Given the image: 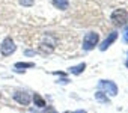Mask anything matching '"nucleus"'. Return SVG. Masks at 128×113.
Returning <instances> with one entry per match:
<instances>
[{
  "label": "nucleus",
  "instance_id": "f03ea898",
  "mask_svg": "<svg viewBox=\"0 0 128 113\" xmlns=\"http://www.w3.org/2000/svg\"><path fill=\"white\" fill-rule=\"evenodd\" d=\"M98 41H100L98 33H95V32H89V33H86V36H84V39H83V50L89 51V50L95 48V45L98 44Z\"/></svg>",
  "mask_w": 128,
  "mask_h": 113
},
{
  "label": "nucleus",
  "instance_id": "2eb2a0df",
  "mask_svg": "<svg viewBox=\"0 0 128 113\" xmlns=\"http://www.w3.org/2000/svg\"><path fill=\"white\" fill-rule=\"evenodd\" d=\"M74 113H86V112H83V110H78V112H74Z\"/></svg>",
  "mask_w": 128,
  "mask_h": 113
},
{
  "label": "nucleus",
  "instance_id": "1a4fd4ad",
  "mask_svg": "<svg viewBox=\"0 0 128 113\" xmlns=\"http://www.w3.org/2000/svg\"><path fill=\"white\" fill-rule=\"evenodd\" d=\"M33 101H35V104H36L38 107H45V101H44V98H42L39 94H35V95H33Z\"/></svg>",
  "mask_w": 128,
  "mask_h": 113
},
{
  "label": "nucleus",
  "instance_id": "f3484780",
  "mask_svg": "<svg viewBox=\"0 0 128 113\" xmlns=\"http://www.w3.org/2000/svg\"><path fill=\"white\" fill-rule=\"evenodd\" d=\"M65 113H70V112H65Z\"/></svg>",
  "mask_w": 128,
  "mask_h": 113
},
{
  "label": "nucleus",
  "instance_id": "6e6552de",
  "mask_svg": "<svg viewBox=\"0 0 128 113\" xmlns=\"http://www.w3.org/2000/svg\"><path fill=\"white\" fill-rule=\"evenodd\" d=\"M53 5L57 9H60V11H65V9H68L70 2H68V0H53Z\"/></svg>",
  "mask_w": 128,
  "mask_h": 113
},
{
  "label": "nucleus",
  "instance_id": "0eeeda50",
  "mask_svg": "<svg viewBox=\"0 0 128 113\" xmlns=\"http://www.w3.org/2000/svg\"><path fill=\"white\" fill-rule=\"evenodd\" d=\"M84 70H86V64H84V62H82V64H78V65H76V66H71V68H70V72H71V74L78 76V74H82Z\"/></svg>",
  "mask_w": 128,
  "mask_h": 113
},
{
  "label": "nucleus",
  "instance_id": "ddd939ff",
  "mask_svg": "<svg viewBox=\"0 0 128 113\" xmlns=\"http://www.w3.org/2000/svg\"><path fill=\"white\" fill-rule=\"evenodd\" d=\"M124 42H126V44H128V26L124 29Z\"/></svg>",
  "mask_w": 128,
  "mask_h": 113
},
{
  "label": "nucleus",
  "instance_id": "a211bd4d",
  "mask_svg": "<svg viewBox=\"0 0 128 113\" xmlns=\"http://www.w3.org/2000/svg\"><path fill=\"white\" fill-rule=\"evenodd\" d=\"M0 96H2V95H0Z\"/></svg>",
  "mask_w": 128,
  "mask_h": 113
},
{
  "label": "nucleus",
  "instance_id": "20e7f679",
  "mask_svg": "<svg viewBox=\"0 0 128 113\" xmlns=\"http://www.w3.org/2000/svg\"><path fill=\"white\" fill-rule=\"evenodd\" d=\"M100 86L106 88V90H107V94H108L110 96L118 95V86H116L113 82H110V80H101V82H100Z\"/></svg>",
  "mask_w": 128,
  "mask_h": 113
},
{
  "label": "nucleus",
  "instance_id": "9b49d317",
  "mask_svg": "<svg viewBox=\"0 0 128 113\" xmlns=\"http://www.w3.org/2000/svg\"><path fill=\"white\" fill-rule=\"evenodd\" d=\"M95 98L98 100V101H102V102H108V100H107V96L102 94V92H96L95 94Z\"/></svg>",
  "mask_w": 128,
  "mask_h": 113
},
{
  "label": "nucleus",
  "instance_id": "dca6fc26",
  "mask_svg": "<svg viewBox=\"0 0 128 113\" xmlns=\"http://www.w3.org/2000/svg\"><path fill=\"white\" fill-rule=\"evenodd\" d=\"M125 65H126V66H128V60H126V64H125Z\"/></svg>",
  "mask_w": 128,
  "mask_h": 113
},
{
  "label": "nucleus",
  "instance_id": "4468645a",
  "mask_svg": "<svg viewBox=\"0 0 128 113\" xmlns=\"http://www.w3.org/2000/svg\"><path fill=\"white\" fill-rule=\"evenodd\" d=\"M48 113H56V112H54V108H48Z\"/></svg>",
  "mask_w": 128,
  "mask_h": 113
},
{
  "label": "nucleus",
  "instance_id": "423d86ee",
  "mask_svg": "<svg viewBox=\"0 0 128 113\" xmlns=\"http://www.w3.org/2000/svg\"><path fill=\"white\" fill-rule=\"evenodd\" d=\"M116 38H118V33H116V32H112V33H110V35H108L104 41H102V44L100 45V50H101V51L107 50V48H108V47H110L114 41H116Z\"/></svg>",
  "mask_w": 128,
  "mask_h": 113
},
{
  "label": "nucleus",
  "instance_id": "f8f14e48",
  "mask_svg": "<svg viewBox=\"0 0 128 113\" xmlns=\"http://www.w3.org/2000/svg\"><path fill=\"white\" fill-rule=\"evenodd\" d=\"M33 2H35V0H20V3H21L23 6H32Z\"/></svg>",
  "mask_w": 128,
  "mask_h": 113
},
{
  "label": "nucleus",
  "instance_id": "39448f33",
  "mask_svg": "<svg viewBox=\"0 0 128 113\" xmlns=\"http://www.w3.org/2000/svg\"><path fill=\"white\" fill-rule=\"evenodd\" d=\"M14 100H15L17 102L23 104V106H29V102H30V95H29V94H26V92L18 90V92H15V94H14Z\"/></svg>",
  "mask_w": 128,
  "mask_h": 113
},
{
  "label": "nucleus",
  "instance_id": "9d476101",
  "mask_svg": "<svg viewBox=\"0 0 128 113\" xmlns=\"http://www.w3.org/2000/svg\"><path fill=\"white\" fill-rule=\"evenodd\" d=\"M35 66V64H32V62H18V64H15V68H33Z\"/></svg>",
  "mask_w": 128,
  "mask_h": 113
},
{
  "label": "nucleus",
  "instance_id": "f257e3e1",
  "mask_svg": "<svg viewBox=\"0 0 128 113\" xmlns=\"http://www.w3.org/2000/svg\"><path fill=\"white\" fill-rule=\"evenodd\" d=\"M112 21L116 24V26H124L126 21H128V12L125 9H114L112 12Z\"/></svg>",
  "mask_w": 128,
  "mask_h": 113
},
{
  "label": "nucleus",
  "instance_id": "7ed1b4c3",
  "mask_svg": "<svg viewBox=\"0 0 128 113\" xmlns=\"http://www.w3.org/2000/svg\"><path fill=\"white\" fill-rule=\"evenodd\" d=\"M15 48H17L15 47V42L11 38H5L3 42H2V45H0V51H2L3 56H11L15 51Z\"/></svg>",
  "mask_w": 128,
  "mask_h": 113
}]
</instances>
